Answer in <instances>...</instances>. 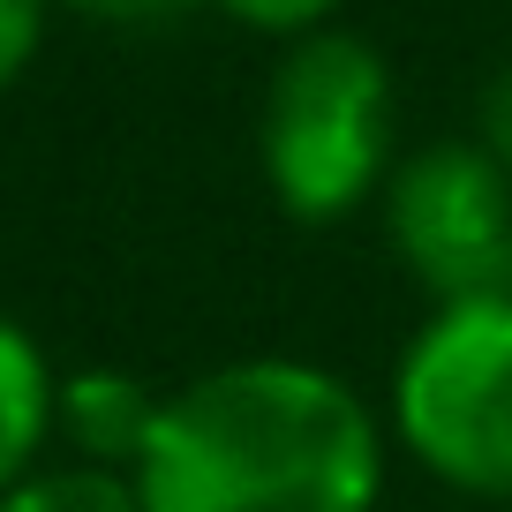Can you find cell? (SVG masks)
<instances>
[{
    "label": "cell",
    "instance_id": "obj_1",
    "mask_svg": "<svg viewBox=\"0 0 512 512\" xmlns=\"http://www.w3.org/2000/svg\"><path fill=\"white\" fill-rule=\"evenodd\" d=\"M377 490V415L347 377L294 354H249L166 392L136 467L144 512H377Z\"/></svg>",
    "mask_w": 512,
    "mask_h": 512
},
{
    "label": "cell",
    "instance_id": "obj_2",
    "mask_svg": "<svg viewBox=\"0 0 512 512\" xmlns=\"http://www.w3.org/2000/svg\"><path fill=\"white\" fill-rule=\"evenodd\" d=\"M392 68L354 31H309L279 53L264 121H256V159L264 189L287 219L332 226L354 204L384 196L392 181Z\"/></svg>",
    "mask_w": 512,
    "mask_h": 512
},
{
    "label": "cell",
    "instance_id": "obj_3",
    "mask_svg": "<svg viewBox=\"0 0 512 512\" xmlns=\"http://www.w3.org/2000/svg\"><path fill=\"white\" fill-rule=\"evenodd\" d=\"M392 437L445 490L512 505V302L430 309L392 369Z\"/></svg>",
    "mask_w": 512,
    "mask_h": 512
},
{
    "label": "cell",
    "instance_id": "obj_4",
    "mask_svg": "<svg viewBox=\"0 0 512 512\" xmlns=\"http://www.w3.org/2000/svg\"><path fill=\"white\" fill-rule=\"evenodd\" d=\"M384 241L437 309L512 302V174L482 144H422L384 181Z\"/></svg>",
    "mask_w": 512,
    "mask_h": 512
},
{
    "label": "cell",
    "instance_id": "obj_5",
    "mask_svg": "<svg viewBox=\"0 0 512 512\" xmlns=\"http://www.w3.org/2000/svg\"><path fill=\"white\" fill-rule=\"evenodd\" d=\"M159 415H166V392H151L128 369H76L53 392V430L76 445L83 467H113V475L144 467L151 437H159Z\"/></svg>",
    "mask_w": 512,
    "mask_h": 512
},
{
    "label": "cell",
    "instance_id": "obj_6",
    "mask_svg": "<svg viewBox=\"0 0 512 512\" xmlns=\"http://www.w3.org/2000/svg\"><path fill=\"white\" fill-rule=\"evenodd\" d=\"M53 369L23 324L0 317V497L23 475H38V452L53 437Z\"/></svg>",
    "mask_w": 512,
    "mask_h": 512
},
{
    "label": "cell",
    "instance_id": "obj_7",
    "mask_svg": "<svg viewBox=\"0 0 512 512\" xmlns=\"http://www.w3.org/2000/svg\"><path fill=\"white\" fill-rule=\"evenodd\" d=\"M0 512H144V497H136V475H113V467H38V475H23L16 490L0 497Z\"/></svg>",
    "mask_w": 512,
    "mask_h": 512
},
{
    "label": "cell",
    "instance_id": "obj_8",
    "mask_svg": "<svg viewBox=\"0 0 512 512\" xmlns=\"http://www.w3.org/2000/svg\"><path fill=\"white\" fill-rule=\"evenodd\" d=\"M219 8L234 23H249V31H264V38H309L339 16V0H219Z\"/></svg>",
    "mask_w": 512,
    "mask_h": 512
},
{
    "label": "cell",
    "instance_id": "obj_9",
    "mask_svg": "<svg viewBox=\"0 0 512 512\" xmlns=\"http://www.w3.org/2000/svg\"><path fill=\"white\" fill-rule=\"evenodd\" d=\"M38 38H46V0H0V91L31 68Z\"/></svg>",
    "mask_w": 512,
    "mask_h": 512
},
{
    "label": "cell",
    "instance_id": "obj_10",
    "mask_svg": "<svg viewBox=\"0 0 512 512\" xmlns=\"http://www.w3.org/2000/svg\"><path fill=\"white\" fill-rule=\"evenodd\" d=\"M475 144H482V151H490V159L512 174V61H497V76L482 83V106H475Z\"/></svg>",
    "mask_w": 512,
    "mask_h": 512
},
{
    "label": "cell",
    "instance_id": "obj_11",
    "mask_svg": "<svg viewBox=\"0 0 512 512\" xmlns=\"http://www.w3.org/2000/svg\"><path fill=\"white\" fill-rule=\"evenodd\" d=\"M61 8L98 16V23H174L181 8H196V0H61Z\"/></svg>",
    "mask_w": 512,
    "mask_h": 512
}]
</instances>
